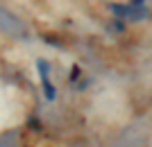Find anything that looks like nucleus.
I'll return each instance as SVG.
<instances>
[{"mask_svg":"<svg viewBox=\"0 0 152 147\" xmlns=\"http://www.w3.org/2000/svg\"><path fill=\"white\" fill-rule=\"evenodd\" d=\"M0 32L9 34L12 38H25L27 36V27L20 18H16L14 14H9L5 7L0 5Z\"/></svg>","mask_w":152,"mask_h":147,"instance_id":"obj_1","label":"nucleus"},{"mask_svg":"<svg viewBox=\"0 0 152 147\" xmlns=\"http://www.w3.org/2000/svg\"><path fill=\"white\" fill-rule=\"evenodd\" d=\"M111 12L125 20H141L148 16L145 0H129L127 5H111Z\"/></svg>","mask_w":152,"mask_h":147,"instance_id":"obj_2","label":"nucleus"},{"mask_svg":"<svg viewBox=\"0 0 152 147\" xmlns=\"http://www.w3.org/2000/svg\"><path fill=\"white\" fill-rule=\"evenodd\" d=\"M37 68H39V75H41V84H43L45 95H48V100H52L57 91H55V86H52V82H50V68H48V64H45V61H39Z\"/></svg>","mask_w":152,"mask_h":147,"instance_id":"obj_3","label":"nucleus"}]
</instances>
